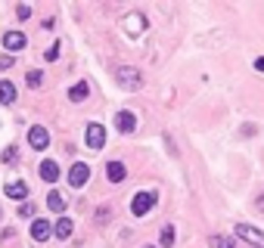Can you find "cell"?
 I'll return each mask as SVG.
<instances>
[{
  "mask_svg": "<svg viewBox=\"0 0 264 248\" xmlns=\"http://www.w3.org/2000/svg\"><path fill=\"white\" fill-rule=\"evenodd\" d=\"M156 205V192H137L134 195V202H131V214L134 217H143L149 208Z\"/></svg>",
  "mask_w": 264,
  "mask_h": 248,
  "instance_id": "obj_1",
  "label": "cell"
},
{
  "mask_svg": "<svg viewBox=\"0 0 264 248\" xmlns=\"http://www.w3.org/2000/svg\"><path fill=\"white\" fill-rule=\"evenodd\" d=\"M28 146L37 149V152H44V149L50 146V134H47V128H41V124L28 128Z\"/></svg>",
  "mask_w": 264,
  "mask_h": 248,
  "instance_id": "obj_2",
  "label": "cell"
},
{
  "mask_svg": "<svg viewBox=\"0 0 264 248\" xmlns=\"http://www.w3.org/2000/svg\"><path fill=\"white\" fill-rule=\"evenodd\" d=\"M87 180H90V168H87L84 161H75V164H71V171H68V183H71L75 189H81Z\"/></svg>",
  "mask_w": 264,
  "mask_h": 248,
  "instance_id": "obj_3",
  "label": "cell"
},
{
  "mask_svg": "<svg viewBox=\"0 0 264 248\" xmlns=\"http://www.w3.org/2000/svg\"><path fill=\"white\" fill-rule=\"evenodd\" d=\"M236 236L246 239V242H252L255 248H264V233L255 230V227H249V224H236Z\"/></svg>",
  "mask_w": 264,
  "mask_h": 248,
  "instance_id": "obj_4",
  "label": "cell"
},
{
  "mask_svg": "<svg viewBox=\"0 0 264 248\" xmlns=\"http://www.w3.org/2000/svg\"><path fill=\"white\" fill-rule=\"evenodd\" d=\"M84 140H87L90 149H103V146H106V128H103V124H87Z\"/></svg>",
  "mask_w": 264,
  "mask_h": 248,
  "instance_id": "obj_5",
  "label": "cell"
},
{
  "mask_svg": "<svg viewBox=\"0 0 264 248\" xmlns=\"http://www.w3.org/2000/svg\"><path fill=\"white\" fill-rule=\"evenodd\" d=\"M25 44H28V40H25V34H22V31H7V34H4V47H7L10 53L25 50Z\"/></svg>",
  "mask_w": 264,
  "mask_h": 248,
  "instance_id": "obj_6",
  "label": "cell"
},
{
  "mask_svg": "<svg viewBox=\"0 0 264 248\" xmlns=\"http://www.w3.org/2000/svg\"><path fill=\"white\" fill-rule=\"evenodd\" d=\"M115 78H118V84H122V87H131V90H137V87L143 84L140 75H137L134 68H118V71H115Z\"/></svg>",
  "mask_w": 264,
  "mask_h": 248,
  "instance_id": "obj_7",
  "label": "cell"
},
{
  "mask_svg": "<svg viewBox=\"0 0 264 248\" xmlns=\"http://www.w3.org/2000/svg\"><path fill=\"white\" fill-rule=\"evenodd\" d=\"M53 236V224L50 220H34L31 224V239L34 242H44V239H50Z\"/></svg>",
  "mask_w": 264,
  "mask_h": 248,
  "instance_id": "obj_8",
  "label": "cell"
},
{
  "mask_svg": "<svg viewBox=\"0 0 264 248\" xmlns=\"http://www.w3.org/2000/svg\"><path fill=\"white\" fill-rule=\"evenodd\" d=\"M4 195H10L13 202H25V199H28V183H22V180H13V183H7Z\"/></svg>",
  "mask_w": 264,
  "mask_h": 248,
  "instance_id": "obj_9",
  "label": "cell"
},
{
  "mask_svg": "<svg viewBox=\"0 0 264 248\" xmlns=\"http://www.w3.org/2000/svg\"><path fill=\"white\" fill-rule=\"evenodd\" d=\"M106 177H109V183H122L128 177V168H125L122 161H109L106 164Z\"/></svg>",
  "mask_w": 264,
  "mask_h": 248,
  "instance_id": "obj_10",
  "label": "cell"
},
{
  "mask_svg": "<svg viewBox=\"0 0 264 248\" xmlns=\"http://www.w3.org/2000/svg\"><path fill=\"white\" fill-rule=\"evenodd\" d=\"M115 128H118L122 134H134V131H137V118H134L131 112H118V115H115Z\"/></svg>",
  "mask_w": 264,
  "mask_h": 248,
  "instance_id": "obj_11",
  "label": "cell"
},
{
  "mask_svg": "<svg viewBox=\"0 0 264 248\" xmlns=\"http://www.w3.org/2000/svg\"><path fill=\"white\" fill-rule=\"evenodd\" d=\"M41 180H47V183H56L59 180V164L56 161H41Z\"/></svg>",
  "mask_w": 264,
  "mask_h": 248,
  "instance_id": "obj_12",
  "label": "cell"
},
{
  "mask_svg": "<svg viewBox=\"0 0 264 248\" xmlns=\"http://www.w3.org/2000/svg\"><path fill=\"white\" fill-rule=\"evenodd\" d=\"M87 93H90V84H87V81H78V84H71V90H68L71 103H84Z\"/></svg>",
  "mask_w": 264,
  "mask_h": 248,
  "instance_id": "obj_13",
  "label": "cell"
},
{
  "mask_svg": "<svg viewBox=\"0 0 264 248\" xmlns=\"http://www.w3.org/2000/svg\"><path fill=\"white\" fill-rule=\"evenodd\" d=\"M71 233H75V224H71L68 217H59L56 227H53V236H56V239H68Z\"/></svg>",
  "mask_w": 264,
  "mask_h": 248,
  "instance_id": "obj_14",
  "label": "cell"
},
{
  "mask_svg": "<svg viewBox=\"0 0 264 248\" xmlns=\"http://www.w3.org/2000/svg\"><path fill=\"white\" fill-rule=\"evenodd\" d=\"M0 103H4V106H13V103H16V87H13V81H0Z\"/></svg>",
  "mask_w": 264,
  "mask_h": 248,
  "instance_id": "obj_15",
  "label": "cell"
},
{
  "mask_svg": "<svg viewBox=\"0 0 264 248\" xmlns=\"http://www.w3.org/2000/svg\"><path fill=\"white\" fill-rule=\"evenodd\" d=\"M47 205H50V211L62 214V211H65V199H62V192H56V189H53V192L47 195Z\"/></svg>",
  "mask_w": 264,
  "mask_h": 248,
  "instance_id": "obj_16",
  "label": "cell"
},
{
  "mask_svg": "<svg viewBox=\"0 0 264 248\" xmlns=\"http://www.w3.org/2000/svg\"><path fill=\"white\" fill-rule=\"evenodd\" d=\"M25 81H28V87H41V84H44V75L37 71V68H31V71L25 75Z\"/></svg>",
  "mask_w": 264,
  "mask_h": 248,
  "instance_id": "obj_17",
  "label": "cell"
},
{
  "mask_svg": "<svg viewBox=\"0 0 264 248\" xmlns=\"http://www.w3.org/2000/svg\"><path fill=\"white\" fill-rule=\"evenodd\" d=\"M174 245V227H165L162 230V248H171Z\"/></svg>",
  "mask_w": 264,
  "mask_h": 248,
  "instance_id": "obj_18",
  "label": "cell"
},
{
  "mask_svg": "<svg viewBox=\"0 0 264 248\" xmlns=\"http://www.w3.org/2000/svg\"><path fill=\"white\" fill-rule=\"evenodd\" d=\"M211 248H233V239H224V236H211Z\"/></svg>",
  "mask_w": 264,
  "mask_h": 248,
  "instance_id": "obj_19",
  "label": "cell"
},
{
  "mask_svg": "<svg viewBox=\"0 0 264 248\" xmlns=\"http://www.w3.org/2000/svg\"><path fill=\"white\" fill-rule=\"evenodd\" d=\"M31 214H34V205L31 202H22L19 205V217H31Z\"/></svg>",
  "mask_w": 264,
  "mask_h": 248,
  "instance_id": "obj_20",
  "label": "cell"
},
{
  "mask_svg": "<svg viewBox=\"0 0 264 248\" xmlns=\"http://www.w3.org/2000/svg\"><path fill=\"white\" fill-rule=\"evenodd\" d=\"M16 16H19V19H28V16H31V7H28V4H19V7H16Z\"/></svg>",
  "mask_w": 264,
  "mask_h": 248,
  "instance_id": "obj_21",
  "label": "cell"
},
{
  "mask_svg": "<svg viewBox=\"0 0 264 248\" xmlns=\"http://www.w3.org/2000/svg\"><path fill=\"white\" fill-rule=\"evenodd\" d=\"M44 59H50V62H56V59H59V44H53V47H50V50L44 53Z\"/></svg>",
  "mask_w": 264,
  "mask_h": 248,
  "instance_id": "obj_22",
  "label": "cell"
},
{
  "mask_svg": "<svg viewBox=\"0 0 264 248\" xmlns=\"http://www.w3.org/2000/svg\"><path fill=\"white\" fill-rule=\"evenodd\" d=\"M4 161H7V164H10V161H16V149H13V146L4 152Z\"/></svg>",
  "mask_w": 264,
  "mask_h": 248,
  "instance_id": "obj_23",
  "label": "cell"
},
{
  "mask_svg": "<svg viewBox=\"0 0 264 248\" xmlns=\"http://www.w3.org/2000/svg\"><path fill=\"white\" fill-rule=\"evenodd\" d=\"M13 65V56H0V68H10Z\"/></svg>",
  "mask_w": 264,
  "mask_h": 248,
  "instance_id": "obj_24",
  "label": "cell"
},
{
  "mask_svg": "<svg viewBox=\"0 0 264 248\" xmlns=\"http://www.w3.org/2000/svg\"><path fill=\"white\" fill-rule=\"evenodd\" d=\"M255 68H258V71H264V56H261L258 62H255Z\"/></svg>",
  "mask_w": 264,
  "mask_h": 248,
  "instance_id": "obj_25",
  "label": "cell"
},
{
  "mask_svg": "<svg viewBox=\"0 0 264 248\" xmlns=\"http://www.w3.org/2000/svg\"><path fill=\"white\" fill-rule=\"evenodd\" d=\"M258 208H261V211H264V199H258Z\"/></svg>",
  "mask_w": 264,
  "mask_h": 248,
  "instance_id": "obj_26",
  "label": "cell"
},
{
  "mask_svg": "<svg viewBox=\"0 0 264 248\" xmlns=\"http://www.w3.org/2000/svg\"><path fill=\"white\" fill-rule=\"evenodd\" d=\"M146 248H153V245H146Z\"/></svg>",
  "mask_w": 264,
  "mask_h": 248,
  "instance_id": "obj_27",
  "label": "cell"
}]
</instances>
